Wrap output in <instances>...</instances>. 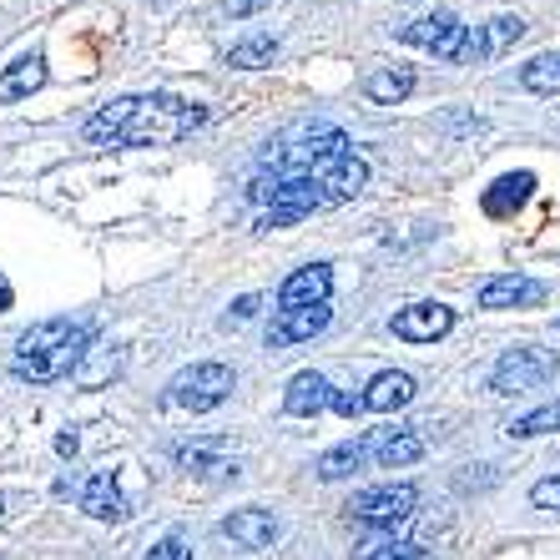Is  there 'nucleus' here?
Instances as JSON below:
<instances>
[{
	"label": "nucleus",
	"instance_id": "1a4fd4ad",
	"mask_svg": "<svg viewBox=\"0 0 560 560\" xmlns=\"http://www.w3.org/2000/svg\"><path fill=\"white\" fill-rule=\"evenodd\" d=\"M218 530L228 535L237 550H273L278 535H283V521H278L273 510H262V505H243V510H233Z\"/></svg>",
	"mask_w": 560,
	"mask_h": 560
},
{
	"label": "nucleus",
	"instance_id": "2eb2a0df",
	"mask_svg": "<svg viewBox=\"0 0 560 560\" xmlns=\"http://www.w3.org/2000/svg\"><path fill=\"white\" fill-rule=\"evenodd\" d=\"M415 394H419L415 389V374H405V369H384V374L369 378L364 409H374V415H394V409H405Z\"/></svg>",
	"mask_w": 560,
	"mask_h": 560
},
{
	"label": "nucleus",
	"instance_id": "72a5a7b5",
	"mask_svg": "<svg viewBox=\"0 0 560 560\" xmlns=\"http://www.w3.org/2000/svg\"><path fill=\"white\" fill-rule=\"evenodd\" d=\"M0 510H5V500H0Z\"/></svg>",
	"mask_w": 560,
	"mask_h": 560
},
{
	"label": "nucleus",
	"instance_id": "423d86ee",
	"mask_svg": "<svg viewBox=\"0 0 560 560\" xmlns=\"http://www.w3.org/2000/svg\"><path fill=\"white\" fill-rule=\"evenodd\" d=\"M465 36H469V26H459V15H450V11L419 15V21L399 26V40H409V46H419V51H434L440 61H459Z\"/></svg>",
	"mask_w": 560,
	"mask_h": 560
},
{
	"label": "nucleus",
	"instance_id": "aec40b11",
	"mask_svg": "<svg viewBox=\"0 0 560 560\" xmlns=\"http://www.w3.org/2000/svg\"><path fill=\"white\" fill-rule=\"evenodd\" d=\"M415 92V66H384V71H369L364 77V96L374 106H394Z\"/></svg>",
	"mask_w": 560,
	"mask_h": 560
},
{
	"label": "nucleus",
	"instance_id": "412c9836",
	"mask_svg": "<svg viewBox=\"0 0 560 560\" xmlns=\"http://www.w3.org/2000/svg\"><path fill=\"white\" fill-rule=\"evenodd\" d=\"M364 459H369V440H343V444H334V450H324L313 469H318V480H349Z\"/></svg>",
	"mask_w": 560,
	"mask_h": 560
},
{
	"label": "nucleus",
	"instance_id": "39448f33",
	"mask_svg": "<svg viewBox=\"0 0 560 560\" xmlns=\"http://www.w3.org/2000/svg\"><path fill=\"white\" fill-rule=\"evenodd\" d=\"M419 505V490L415 485H374V490H359L349 500V515L369 530H394V525H405Z\"/></svg>",
	"mask_w": 560,
	"mask_h": 560
},
{
	"label": "nucleus",
	"instance_id": "393cba45",
	"mask_svg": "<svg viewBox=\"0 0 560 560\" xmlns=\"http://www.w3.org/2000/svg\"><path fill=\"white\" fill-rule=\"evenodd\" d=\"M550 430H560V399H550V405H540V409H530V415L505 424L510 440H535V434H550Z\"/></svg>",
	"mask_w": 560,
	"mask_h": 560
},
{
	"label": "nucleus",
	"instance_id": "2f4dec72",
	"mask_svg": "<svg viewBox=\"0 0 560 560\" xmlns=\"http://www.w3.org/2000/svg\"><path fill=\"white\" fill-rule=\"evenodd\" d=\"M253 313H258V299H253V293H248V299H237V303H233V318H253Z\"/></svg>",
	"mask_w": 560,
	"mask_h": 560
},
{
	"label": "nucleus",
	"instance_id": "f03ea898",
	"mask_svg": "<svg viewBox=\"0 0 560 560\" xmlns=\"http://www.w3.org/2000/svg\"><path fill=\"white\" fill-rule=\"evenodd\" d=\"M92 339H96L92 318H40L15 339L11 374L26 378V384H56L86 359Z\"/></svg>",
	"mask_w": 560,
	"mask_h": 560
},
{
	"label": "nucleus",
	"instance_id": "9b49d317",
	"mask_svg": "<svg viewBox=\"0 0 560 560\" xmlns=\"http://www.w3.org/2000/svg\"><path fill=\"white\" fill-rule=\"evenodd\" d=\"M328 318H334V308H328V303H318V308H288V313H278L273 324H268V349H293V343L318 339V334L328 328Z\"/></svg>",
	"mask_w": 560,
	"mask_h": 560
},
{
	"label": "nucleus",
	"instance_id": "c85d7f7f",
	"mask_svg": "<svg viewBox=\"0 0 560 560\" xmlns=\"http://www.w3.org/2000/svg\"><path fill=\"white\" fill-rule=\"evenodd\" d=\"M262 5H273V0H222V11L233 15V21H248V15H258Z\"/></svg>",
	"mask_w": 560,
	"mask_h": 560
},
{
	"label": "nucleus",
	"instance_id": "4468645a",
	"mask_svg": "<svg viewBox=\"0 0 560 560\" xmlns=\"http://www.w3.org/2000/svg\"><path fill=\"white\" fill-rule=\"evenodd\" d=\"M546 299V283L525 273H500L480 288V308H525V303Z\"/></svg>",
	"mask_w": 560,
	"mask_h": 560
},
{
	"label": "nucleus",
	"instance_id": "ddd939ff",
	"mask_svg": "<svg viewBox=\"0 0 560 560\" xmlns=\"http://www.w3.org/2000/svg\"><path fill=\"white\" fill-rule=\"evenodd\" d=\"M334 394H339V389H334L324 374L303 369V374L288 378L283 409H288V415H299V419H313V415H324V409H334Z\"/></svg>",
	"mask_w": 560,
	"mask_h": 560
},
{
	"label": "nucleus",
	"instance_id": "0eeeda50",
	"mask_svg": "<svg viewBox=\"0 0 560 560\" xmlns=\"http://www.w3.org/2000/svg\"><path fill=\"white\" fill-rule=\"evenodd\" d=\"M389 328H394V339H405V343H440L455 328V308L434 299L409 303V308H399L389 318Z\"/></svg>",
	"mask_w": 560,
	"mask_h": 560
},
{
	"label": "nucleus",
	"instance_id": "473e14b6",
	"mask_svg": "<svg viewBox=\"0 0 560 560\" xmlns=\"http://www.w3.org/2000/svg\"><path fill=\"white\" fill-rule=\"evenodd\" d=\"M11 308V283H5V278H0V313Z\"/></svg>",
	"mask_w": 560,
	"mask_h": 560
},
{
	"label": "nucleus",
	"instance_id": "dca6fc26",
	"mask_svg": "<svg viewBox=\"0 0 560 560\" xmlns=\"http://www.w3.org/2000/svg\"><path fill=\"white\" fill-rule=\"evenodd\" d=\"M81 510H86L92 521H121V515H127V500H121V485L112 469H96L92 480L81 485Z\"/></svg>",
	"mask_w": 560,
	"mask_h": 560
},
{
	"label": "nucleus",
	"instance_id": "c756f323",
	"mask_svg": "<svg viewBox=\"0 0 560 560\" xmlns=\"http://www.w3.org/2000/svg\"><path fill=\"white\" fill-rule=\"evenodd\" d=\"M334 409H339L343 419H353V415H364V394H334Z\"/></svg>",
	"mask_w": 560,
	"mask_h": 560
},
{
	"label": "nucleus",
	"instance_id": "7c9ffc66",
	"mask_svg": "<svg viewBox=\"0 0 560 560\" xmlns=\"http://www.w3.org/2000/svg\"><path fill=\"white\" fill-rule=\"evenodd\" d=\"M77 450H81L77 434H56V455H77Z\"/></svg>",
	"mask_w": 560,
	"mask_h": 560
},
{
	"label": "nucleus",
	"instance_id": "a211bd4d",
	"mask_svg": "<svg viewBox=\"0 0 560 560\" xmlns=\"http://www.w3.org/2000/svg\"><path fill=\"white\" fill-rule=\"evenodd\" d=\"M535 192V172H510V177H500L490 192H485V212L490 218H510V212H521L525 202H530Z\"/></svg>",
	"mask_w": 560,
	"mask_h": 560
},
{
	"label": "nucleus",
	"instance_id": "f8f14e48",
	"mask_svg": "<svg viewBox=\"0 0 560 560\" xmlns=\"http://www.w3.org/2000/svg\"><path fill=\"white\" fill-rule=\"evenodd\" d=\"M369 455L378 459V469H405L415 459H424V440L409 424H394V430H374L369 434Z\"/></svg>",
	"mask_w": 560,
	"mask_h": 560
},
{
	"label": "nucleus",
	"instance_id": "7ed1b4c3",
	"mask_svg": "<svg viewBox=\"0 0 560 560\" xmlns=\"http://www.w3.org/2000/svg\"><path fill=\"white\" fill-rule=\"evenodd\" d=\"M560 374V353L556 349H540V343H521V349H505L490 369V394L510 399V394H530L540 384Z\"/></svg>",
	"mask_w": 560,
	"mask_h": 560
},
{
	"label": "nucleus",
	"instance_id": "20e7f679",
	"mask_svg": "<svg viewBox=\"0 0 560 560\" xmlns=\"http://www.w3.org/2000/svg\"><path fill=\"white\" fill-rule=\"evenodd\" d=\"M237 389V374L228 364H192L183 369V374H172L167 384V405L172 409H192V415H208V409H218L228 394Z\"/></svg>",
	"mask_w": 560,
	"mask_h": 560
},
{
	"label": "nucleus",
	"instance_id": "6ab92c4d",
	"mask_svg": "<svg viewBox=\"0 0 560 560\" xmlns=\"http://www.w3.org/2000/svg\"><path fill=\"white\" fill-rule=\"evenodd\" d=\"M318 183H324L328 202H349V197H359V192H364V183H369L364 156H343V162L324 167V172H318Z\"/></svg>",
	"mask_w": 560,
	"mask_h": 560
},
{
	"label": "nucleus",
	"instance_id": "f257e3e1",
	"mask_svg": "<svg viewBox=\"0 0 560 560\" xmlns=\"http://www.w3.org/2000/svg\"><path fill=\"white\" fill-rule=\"evenodd\" d=\"M208 121V106L177 96H117L86 121V142L102 147H167L192 137Z\"/></svg>",
	"mask_w": 560,
	"mask_h": 560
},
{
	"label": "nucleus",
	"instance_id": "4be33fe9",
	"mask_svg": "<svg viewBox=\"0 0 560 560\" xmlns=\"http://www.w3.org/2000/svg\"><path fill=\"white\" fill-rule=\"evenodd\" d=\"M172 459L187 469H197V475H237V465H228L222 459V444L218 440H197V444H177L172 450Z\"/></svg>",
	"mask_w": 560,
	"mask_h": 560
},
{
	"label": "nucleus",
	"instance_id": "a878e982",
	"mask_svg": "<svg viewBox=\"0 0 560 560\" xmlns=\"http://www.w3.org/2000/svg\"><path fill=\"white\" fill-rule=\"evenodd\" d=\"M364 560H434L424 546H399V540H389V546H369Z\"/></svg>",
	"mask_w": 560,
	"mask_h": 560
},
{
	"label": "nucleus",
	"instance_id": "b1692460",
	"mask_svg": "<svg viewBox=\"0 0 560 560\" xmlns=\"http://www.w3.org/2000/svg\"><path fill=\"white\" fill-rule=\"evenodd\" d=\"M278 56V36H268V31H258V36H243L228 51V66H237V71H258V66H273Z\"/></svg>",
	"mask_w": 560,
	"mask_h": 560
},
{
	"label": "nucleus",
	"instance_id": "6e6552de",
	"mask_svg": "<svg viewBox=\"0 0 560 560\" xmlns=\"http://www.w3.org/2000/svg\"><path fill=\"white\" fill-rule=\"evenodd\" d=\"M521 36H525V21H521V15H490L485 26H469L465 51H459V61H455V66L495 61V56H505Z\"/></svg>",
	"mask_w": 560,
	"mask_h": 560
},
{
	"label": "nucleus",
	"instance_id": "bb28decb",
	"mask_svg": "<svg viewBox=\"0 0 560 560\" xmlns=\"http://www.w3.org/2000/svg\"><path fill=\"white\" fill-rule=\"evenodd\" d=\"M147 560H192V546H187L183 535H167V540H156V546L147 550Z\"/></svg>",
	"mask_w": 560,
	"mask_h": 560
},
{
	"label": "nucleus",
	"instance_id": "5701e85b",
	"mask_svg": "<svg viewBox=\"0 0 560 560\" xmlns=\"http://www.w3.org/2000/svg\"><path fill=\"white\" fill-rule=\"evenodd\" d=\"M521 86L535 96H560V51H540L521 66Z\"/></svg>",
	"mask_w": 560,
	"mask_h": 560
},
{
	"label": "nucleus",
	"instance_id": "f3484780",
	"mask_svg": "<svg viewBox=\"0 0 560 560\" xmlns=\"http://www.w3.org/2000/svg\"><path fill=\"white\" fill-rule=\"evenodd\" d=\"M40 86H46V56L40 51L21 56V61H11L0 71V102H26V96L40 92Z\"/></svg>",
	"mask_w": 560,
	"mask_h": 560
},
{
	"label": "nucleus",
	"instance_id": "9d476101",
	"mask_svg": "<svg viewBox=\"0 0 560 560\" xmlns=\"http://www.w3.org/2000/svg\"><path fill=\"white\" fill-rule=\"evenodd\" d=\"M328 293H334V268H328V262H308V268L283 278V288H278V313L318 308V303H328Z\"/></svg>",
	"mask_w": 560,
	"mask_h": 560
},
{
	"label": "nucleus",
	"instance_id": "cd10ccee",
	"mask_svg": "<svg viewBox=\"0 0 560 560\" xmlns=\"http://www.w3.org/2000/svg\"><path fill=\"white\" fill-rule=\"evenodd\" d=\"M530 505L535 510H560V475H550V480H540L530 490Z\"/></svg>",
	"mask_w": 560,
	"mask_h": 560
}]
</instances>
